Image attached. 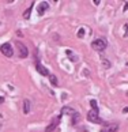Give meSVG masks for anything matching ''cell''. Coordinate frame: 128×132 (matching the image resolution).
Returning a JSON list of instances; mask_svg holds the SVG:
<instances>
[{"mask_svg":"<svg viewBox=\"0 0 128 132\" xmlns=\"http://www.w3.org/2000/svg\"><path fill=\"white\" fill-rule=\"evenodd\" d=\"M36 67H37V71L40 72V74H41L42 76H49V71H48L44 65H41V63H40V61H37Z\"/></svg>","mask_w":128,"mask_h":132,"instance_id":"52a82bcc","label":"cell"},{"mask_svg":"<svg viewBox=\"0 0 128 132\" xmlns=\"http://www.w3.org/2000/svg\"><path fill=\"white\" fill-rule=\"evenodd\" d=\"M79 120H81V116H79V113H78V112H75V113L72 114V124H76Z\"/></svg>","mask_w":128,"mask_h":132,"instance_id":"7c38bea8","label":"cell"},{"mask_svg":"<svg viewBox=\"0 0 128 132\" xmlns=\"http://www.w3.org/2000/svg\"><path fill=\"white\" fill-rule=\"evenodd\" d=\"M48 7H49V4H48L46 2H42V3L40 4V7H38V14H40V15H42V14L48 10Z\"/></svg>","mask_w":128,"mask_h":132,"instance_id":"ba28073f","label":"cell"},{"mask_svg":"<svg viewBox=\"0 0 128 132\" xmlns=\"http://www.w3.org/2000/svg\"><path fill=\"white\" fill-rule=\"evenodd\" d=\"M17 46H18V51H19V57H21V59H26L27 55H29L27 48L23 44H21L19 41H17Z\"/></svg>","mask_w":128,"mask_h":132,"instance_id":"5b68a950","label":"cell"},{"mask_svg":"<svg viewBox=\"0 0 128 132\" xmlns=\"http://www.w3.org/2000/svg\"><path fill=\"white\" fill-rule=\"evenodd\" d=\"M30 104H31V102L29 100L23 101V113L25 114H29V112H30Z\"/></svg>","mask_w":128,"mask_h":132,"instance_id":"9c48e42d","label":"cell"},{"mask_svg":"<svg viewBox=\"0 0 128 132\" xmlns=\"http://www.w3.org/2000/svg\"><path fill=\"white\" fill-rule=\"evenodd\" d=\"M123 10H124V11H127V10H128V2L124 4V8H123Z\"/></svg>","mask_w":128,"mask_h":132,"instance_id":"d6986e66","label":"cell"},{"mask_svg":"<svg viewBox=\"0 0 128 132\" xmlns=\"http://www.w3.org/2000/svg\"><path fill=\"white\" fill-rule=\"evenodd\" d=\"M119 131V124L113 123V124H108L106 127L101 129V132H117Z\"/></svg>","mask_w":128,"mask_h":132,"instance_id":"8992f818","label":"cell"},{"mask_svg":"<svg viewBox=\"0 0 128 132\" xmlns=\"http://www.w3.org/2000/svg\"><path fill=\"white\" fill-rule=\"evenodd\" d=\"M67 55H68V56H70V57H71V59H70V60H71V61H78V57H76V56H74L71 51H67Z\"/></svg>","mask_w":128,"mask_h":132,"instance_id":"9a60e30c","label":"cell"},{"mask_svg":"<svg viewBox=\"0 0 128 132\" xmlns=\"http://www.w3.org/2000/svg\"><path fill=\"white\" fill-rule=\"evenodd\" d=\"M87 120L91 121V123H94V124H104V121L101 120V117H100V114H98V112H97V110H93V109L87 113Z\"/></svg>","mask_w":128,"mask_h":132,"instance_id":"6da1fadb","label":"cell"},{"mask_svg":"<svg viewBox=\"0 0 128 132\" xmlns=\"http://www.w3.org/2000/svg\"><path fill=\"white\" fill-rule=\"evenodd\" d=\"M60 119H61V114H60V116H57V117H55V119L52 120V123L45 128V132H53V131H55V129L57 128L59 123H60Z\"/></svg>","mask_w":128,"mask_h":132,"instance_id":"277c9868","label":"cell"},{"mask_svg":"<svg viewBox=\"0 0 128 132\" xmlns=\"http://www.w3.org/2000/svg\"><path fill=\"white\" fill-rule=\"evenodd\" d=\"M125 27V31H124V37H128V25H124Z\"/></svg>","mask_w":128,"mask_h":132,"instance_id":"e0dca14e","label":"cell"},{"mask_svg":"<svg viewBox=\"0 0 128 132\" xmlns=\"http://www.w3.org/2000/svg\"><path fill=\"white\" fill-rule=\"evenodd\" d=\"M90 106H91L93 110H97V112H98V105H97V101H95V100H91V101H90Z\"/></svg>","mask_w":128,"mask_h":132,"instance_id":"4fadbf2b","label":"cell"},{"mask_svg":"<svg viewBox=\"0 0 128 132\" xmlns=\"http://www.w3.org/2000/svg\"><path fill=\"white\" fill-rule=\"evenodd\" d=\"M33 4H34V3H31V6L23 12V18H25V19H29V18H30V14H31V10H33Z\"/></svg>","mask_w":128,"mask_h":132,"instance_id":"8fae6325","label":"cell"},{"mask_svg":"<svg viewBox=\"0 0 128 132\" xmlns=\"http://www.w3.org/2000/svg\"><path fill=\"white\" fill-rule=\"evenodd\" d=\"M104 65H105V67H109V65H110V63H109V61H106V60H104Z\"/></svg>","mask_w":128,"mask_h":132,"instance_id":"ac0fdd59","label":"cell"},{"mask_svg":"<svg viewBox=\"0 0 128 132\" xmlns=\"http://www.w3.org/2000/svg\"><path fill=\"white\" fill-rule=\"evenodd\" d=\"M83 36H85V29H79V30H78V37L82 38Z\"/></svg>","mask_w":128,"mask_h":132,"instance_id":"2e32d148","label":"cell"},{"mask_svg":"<svg viewBox=\"0 0 128 132\" xmlns=\"http://www.w3.org/2000/svg\"><path fill=\"white\" fill-rule=\"evenodd\" d=\"M0 51H2V53H3L4 56H7V57H11L14 55V49H12V46L10 45L8 42L3 44V45L0 46Z\"/></svg>","mask_w":128,"mask_h":132,"instance_id":"3957f363","label":"cell"},{"mask_svg":"<svg viewBox=\"0 0 128 132\" xmlns=\"http://www.w3.org/2000/svg\"><path fill=\"white\" fill-rule=\"evenodd\" d=\"M49 80H51V83L53 86H57V78L55 75H49Z\"/></svg>","mask_w":128,"mask_h":132,"instance_id":"5bb4252c","label":"cell"},{"mask_svg":"<svg viewBox=\"0 0 128 132\" xmlns=\"http://www.w3.org/2000/svg\"><path fill=\"white\" fill-rule=\"evenodd\" d=\"M4 102V97H0V104H3Z\"/></svg>","mask_w":128,"mask_h":132,"instance_id":"ffe728a7","label":"cell"},{"mask_svg":"<svg viewBox=\"0 0 128 132\" xmlns=\"http://www.w3.org/2000/svg\"><path fill=\"white\" fill-rule=\"evenodd\" d=\"M74 113H75V110L71 109V108H68V106H64L61 109V114H70V116H72Z\"/></svg>","mask_w":128,"mask_h":132,"instance_id":"30bf717a","label":"cell"},{"mask_svg":"<svg viewBox=\"0 0 128 132\" xmlns=\"http://www.w3.org/2000/svg\"><path fill=\"white\" fill-rule=\"evenodd\" d=\"M91 46L94 48L95 51L102 52V51H105V48L108 46V44H106L105 40H102V38H97V40H94L91 42Z\"/></svg>","mask_w":128,"mask_h":132,"instance_id":"7a4b0ae2","label":"cell"}]
</instances>
